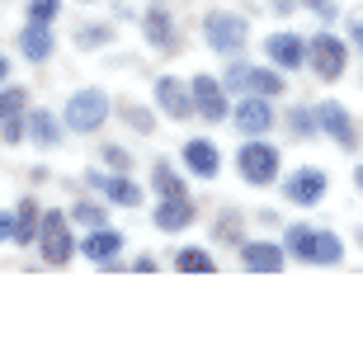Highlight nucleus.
Masks as SVG:
<instances>
[{
	"instance_id": "nucleus-35",
	"label": "nucleus",
	"mask_w": 363,
	"mask_h": 363,
	"mask_svg": "<svg viewBox=\"0 0 363 363\" xmlns=\"http://www.w3.org/2000/svg\"><path fill=\"white\" fill-rule=\"evenodd\" d=\"M302 5H307V10L316 14V19H325V24H330V19H340V10H335V0H302Z\"/></svg>"
},
{
	"instance_id": "nucleus-23",
	"label": "nucleus",
	"mask_w": 363,
	"mask_h": 363,
	"mask_svg": "<svg viewBox=\"0 0 363 363\" xmlns=\"http://www.w3.org/2000/svg\"><path fill=\"white\" fill-rule=\"evenodd\" d=\"M175 269H179V274H213L217 264H213V255H208V250H199V245H184V250L175 255Z\"/></svg>"
},
{
	"instance_id": "nucleus-11",
	"label": "nucleus",
	"mask_w": 363,
	"mask_h": 363,
	"mask_svg": "<svg viewBox=\"0 0 363 363\" xmlns=\"http://www.w3.org/2000/svg\"><path fill=\"white\" fill-rule=\"evenodd\" d=\"M184 165L199 179H217V170H222V151H217L208 137H189L184 142Z\"/></svg>"
},
{
	"instance_id": "nucleus-16",
	"label": "nucleus",
	"mask_w": 363,
	"mask_h": 363,
	"mask_svg": "<svg viewBox=\"0 0 363 363\" xmlns=\"http://www.w3.org/2000/svg\"><path fill=\"white\" fill-rule=\"evenodd\" d=\"M194 213H199V208L189 203V194L184 199H161L156 203V227L161 231H184L189 222H194Z\"/></svg>"
},
{
	"instance_id": "nucleus-30",
	"label": "nucleus",
	"mask_w": 363,
	"mask_h": 363,
	"mask_svg": "<svg viewBox=\"0 0 363 363\" xmlns=\"http://www.w3.org/2000/svg\"><path fill=\"white\" fill-rule=\"evenodd\" d=\"M14 113H24V90L19 85H5L0 90V118H14Z\"/></svg>"
},
{
	"instance_id": "nucleus-7",
	"label": "nucleus",
	"mask_w": 363,
	"mask_h": 363,
	"mask_svg": "<svg viewBox=\"0 0 363 363\" xmlns=\"http://www.w3.org/2000/svg\"><path fill=\"white\" fill-rule=\"evenodd\" d=\"M189 94H194V108H199V113H203L208 123H227V118H231L227 85H222V81H213V76H194Z\"/></svg>"
},
{
	"instance_id": "nucleus-24",
	"label": "nucleus",
	"mask_w": 363,
	"mask_h": 363,
	"mask_svg": "<svg viewBox=\"0 0 363 363\" xmlns=\"http://www.w3.org/2000/svg\"><path fill=\"white\" fill-rule=\"evenodd\" d=\"M288 85H283V76L279 71H269V67H250V94H264V99H274V94H283Z\"/></svg>"
},
{
	"instance_id": "nucleus-8",
	"label": "nucleus",
	"mask_w": 363,
	"mask_h": 363,
	"mask_svg": "<svg viewBox=\"0 0 363 363\" xmlns=\"http://www.w3.org/2000/svg\"><path fill=\"white\" fill-rule=\"evenodd\" d=\"M231 123H236V133L245 137H264L274 128V108L264 94H250V99H241V104L231 108Z\"/></svg>"
},
{
	"instance_id": "nucleus-6",
	"label": "nucleus",
	"mask_w": 363,
	"mask_h": 363,
	"mask_svg": "<svg viewBox=\"0 0 363 363\" xmlns=\"http://www.w3.org/2000/svg\"><path fill=\"white\" fill-rule=\"evenodd\" d=\"M345 43L335 38V33H316V38L307 43V62H311V71L321 76V81H340L345 76Z\"/></svg>"
},
{
	"instance_id": "nucleus-19",
	"label": "nucleus",
	"mask_w": 363,
	"mask_h": 363,
	"mask_svg": "<svg viewBox=\"0 0 363 363\" xmlns=\"http://www.w3.org/2000/svg\"><path fill=\"white\" fill-rule=\"evenodd\" d=\"M38 227H43V208L33 199H24L14 213V245H38Z\"/></svg>"
},
{
	"instance_id": "nucleus-26",
	"label": "nucleus",
	"mask_w": 363,
	"mask_h": 363,
	"mask_svg": "<svg viewBox=\"0 0 363 363\" xmlns=\"http://www.w3.org/2000/svg\"><path fill=\"white\" fill-rule=\"evenodd\" d=\"M118 118L133 128V133H156V113L142 104H118Z\"/></svg>"
},
{
	"instance_id": "nucleus-17",
	"label": "nucleus",
	"mask_w": 363,
	"mask_h": 363,
	"mask_svg": "<svg viewBox=\"0 0 363 363\" xmlns=\"http://www.w3.org/2000/svg\"><path fill=\"white\" fill-rule=\"evenodd\" d=\"M142 33H147V43H151V48H161V52H165V48H175V24H170V14L161 10V0L142 14Z\"/></svg>"
},
{
	"instance_id": "nucleus-20",
	"label": "nucleus",
	"mask_w": 363,
	"mask_h": 363,
	"mask_svg": "<svg viewBox=\"0 0 363 363\" xmlns=\"http://www.w3.org/2000/svg\"><path fill=\"white\" fill-rule=\"evenodd\" d=\"M19 48H24L28 62H48V57H52V28L48 24H28L24 33H19Z\"/></svg>"
},
{
	"instance_id": "nucleus-40",
	"label": "nucleus",
	"mask_w": 363,
	"mask_h": 363,
	"mask_svg": "<svg viewBox=\"0 0 363 363\" xmlns=\"http://www.w3.org/2000/svg\"><path fill=\"white\" fill-rule=\"evenodd\" d=\"M354 184H359V189H363V165H359V170H354Z\"/></svg>"
},
{
	"instance_id": "nucleus-21",
	"label": "nucleus",
	"mask_w": 363,
	"mask_h": 363,
	"mask_svg": "<svg viewBox=\"0 0 363 363\" xmlns=\"http://www.w3.org/2000/svg\"><path fill=\"white\" fill-rule=\"evenodd\" d=\"M28 137H33L38 147H57V142H62V128H57V118L48 108H33V113H28Z\"/></svg>"
},
{
	"instance_id": "nucleus-18",
	"label": "nucleus",
	"mask_w": 363,
	"mask_h": 363,
	"mask_svg": "<svg viewBox=\"0 0 363 363\" xmlns=\"http://www.w3.org/2000/svg\"><path fill=\"white\" fill-rule=\"evenodd\" d=\"M90 184H99V189H104V199H108V203H118V208H137V203H142V189H137L128 175H118V170H113L108 179L90 175Z\"/></svg>"
},
{
	"instance_id": "nucleus-5",
	"label": "nucleus",
	"mask_w": 363,
	"mask_h": 363,
	"mask_svg": "<svg viewBox=\"0 0 363 363\" xmlns=\"http://www.w3.org/2000/svg\"><path fill=\"white\" fill-rule=\"evenodd\" d=\"M104 118H108V94L104 90L71 94V104H67V128L71 133H94V128H104Z\"/></svg>"
},
{
	"instance_id": "nucleus-37",
	"label": "nucleus",
	"mask_w": 363,
	"mask_h": 363,
	"mask_svg": "<svg viewBox=\"0 0 363 363\" xmlns=\"http://www.w3.org/2000/svg\"><path fill=\"white\" fill-rule=\"evenodd\" d=\"M133 269H137V274H151V269H156V255H137Z\"/></svg>"
},
{
	"instance_id": "nucleus-38",
	"label": "nucleus",
	"mask_w": 363,
	"mask_h": 363,
	"mask_svg": "<svg viewBox=\"0 0 363 363\" xmlns=\"http://www.w3.org/2000/svg\"><path fill=\"white\" fill-rule=\"evenodd\" d=\"M350 38H354V48L363 52V24H350Z\"/></svg>"
},
{
	"instance_id": "nucleus-14",
	"label": "nucleus",
	"mask_w": 363,
	"mask_h": 363,
	"mask_svg": "<svg viewBox=\"0 0 363 363\" xmlns=\"http://www.w3.org/2000/svg\"><path fill=\"white\" fill-rule=\"evenodd\" d=\"M283 194H288V203H321V194H325V175L321 170H311V165H302L297 175H288V184H283Z\"/></svg>"
},
{
	"instance_id": "nucleus-25",
	"label": "nucleus",
	"mask_w": 363,
	"mask_h": 363,
	"mask_svg": "<svg viewBox=\"0 0 363 363\" xmlns=\"http://www.w3.org/2000/svg\"><path fill=\"white\" fill-rule=\"evenodd\" d=\"M316 128H321V118H316V108H288V133L293 137H316Z\"/></svg>"
},
{
	"instance_id": "nucleus-15",
	"label": "nucleus",
	"mask_w": 363,
	"mask_h": 363,
	"mask_svg": "<svg viewBox=\"0 0 363 363\" xmlns=\"http://www.w3.org/2000/svg\"><path fill=\"white\" fill-rule=\"evenodd\" d=\"M123 231H113V227H90V236H81V255H90V259H118V250H123Z\"/></svg>"
},
{
	"instance_id": "nucleus-2",
	"label": "nucleus",
	"mask_w": 363,
	"mask_h": 363,
	"mask_svg": "<svg viewBox=\"0 0 363 363\" xmlns=\"http://www.w3.org/2000/svg\"><path fill=\"white\" fill-rule=\"evenodd\" d=\"M245 33H250V24H245L241 14H227V10H213L208 19H203V38H208V48L222 57H236L245 48Z\"/></svg>"
},
{
	"instance_id": "nucleus-4",
	"label": "nucleus",
	"mask_w": 363,
	"mask_h": 363,
	"mask_svg": "<svg viewBox=\"0 0 363 363\" xmlns=\"http://www.w3.org/2000/svg\"><path fill=\"white\" fill-rule=\"evenodd\" d=\"M76 236H71L67 227V213H43V227H38V250L48 264H67L71 255H76Z\"/></svg>"
},
{
	"instance_id": "nucleus-31",
	"label": "nucleus",
	"mask_w": 363,
	"mask_h": 363,
	"mask_svg": "<svg viewBox=\"0 0 363 363\" xmlns=\"http://www.w3.org/2000/svg\"><path fill=\"white\" fill-rule=\"evenodd\" d=\"M217 241H227V245H236V241H241V217H236V213H222V217H217Z\"/></svg>"
},
{
	"instance_id": "nucleus-1",
	"label": "nucleus",
	"mask_w": 363,
	"mask_h": 363,
	"mask_svg": "<svg viewBox=\"0 0 363 363\" xmlns=\"http://www.w3.org/2000/svg\"><path fill=\"white\" fill-rule=\"evenodd\" d=\"M283 250L293 259H302V264H340L345 259V241H340L335 231H316V227H288V236H283Z\"/></svg>"
},
{
	"instance_id": "nucleus-33",
	"label": "nucleus",
	"mask_w": 363,
	"mask_h": 363,
	"mask_svg": "<svg viewBox=\"0 0 363 363\" xmlns=\"http://www.w3.org/2000/svg\"><path fill=\"white\" fill-rule=\"evenodd\" d=\"M0 137H5V142H24L28 137V123H19V113H14V118H0Z\"/></svg>"
},
{
	"instance_id": "nucleus-29",
	"label": "nucleus",
	"mask_w": 363,
	"mask_h": 363,
	"mask_svg": "<svg viewBox=\"0 0 363 363\" xmlns=\"http://www.w3.org/2000/svg\"><path fill=\"white\" fill-rule=\"evenodd\" d=\"M71 222H81V227H104V208H99V203H76V208H71Z\"/></svg>"
},
{
	"instance_id": "nucleus-28",
	"label": "nucleus",
	"mask_w": 363,
	"mask_h": 363,
	"mask_svg": "<svg viewBox=\"0 0 363 363\" xmlns=\"http://www.w3.org/2000/svg\"><path fill=\"white\" fill-rule=\"evenodd\" d=\"M108 38H113V28H108V24H85L81 33H76V48H104Z\"/></svg>"
},
{
	"instance_id": "nucleus-12",
	"label": "nucleus",
	"mask_w": 363,
	"mask_h": 363,
	"mask_svg": "<svg viewBox=\"0 0 363 363\" xmlns=\"http://www.w3.org/2000/svg\"><path fill=\"white\" fill-rule=\"evenodd\" d=\"M264 52H269V62L279 71H293V67L307 62V43L297 38V33H269L264 38Z\"/></svg>"
},
{
	"instance_id": "nucleus-3",
	"label": "nucleus",
	"mask_w": 363,
	"mask_h": 363,
	"mask_svg": "<svg viewBox=\"0 0 363 363\" xmlns=\"http://www.w3.org/2000/svg\"><path fill=\"white\" fill-rule=\"evenodd\" d=\"M236 165H241V179L245 184H255V189H264V184H274L279 179V147H269V142H245L241 151H236Z\"/></svg>"
},
{
	"instance_id": "nucleus-34",
	"label": "nucleus",
	"mask_w": 363,
	"mask_h": 363,
	"mask_svg": "<svg viewBox=\"0 0 363 363\" xmlns=\"http://www.w3.org/2000/svg\"><path fill=\"white\" fill-rule=\"evenodd\" d=\"M104 165H113L118 175H128V165H133V156H128L123 147H104Z\"/></svg>"
},
{
	"instance_id": "nucleus-22",
	"label": "nucleus",
	"mask_w": 363,
	"mask_h": 363,
	"mask_svg": "<svg viewBox=\"0 0 363 363\" xmlns=\"http://www.w3.org/2000/svg\"><path fill=\"white\" fill-rule=\"evenodd\" d=\"M151 184H156V194H161V199H184V179L170 170V161H156V165H151Z\"/></svg>"
},
{
	"instance_id": "nucleus-39",
	"label": "nucleus",
	"mask_w": 363,
	"mask_h": 363,
	"mask_svg": "<svg viewBox=\"0 0 363 363\" xmlns=\"http://www.w3.org/2000/svg\"><path fill=\"white\" fill-rule=\"evenodd\" d=\"M5 76H10V62H5V57H0V85H5Z\"/></svg>"
},
{
	"instance_id": "nucleus-9",
	"label": "nucleus",
	"mask_w": 363,
	"mask_h": 363,
	"mask_svg": "<svg viewBox=\"0 0 363 363\" xmlns=\"http://www.w3.org/2000/svg\"><path fill=\"white\" fill-rule=\"evenodd\" d=\"M241 264L250 274H279L288 264V250L279 241H245L241 245Z\"/></svg>"
},
{
	"instance_id": "nucleus-10",
	"label": "nucleus",
	"mask_w": 363,
	"mask_h": 363,
	"mask_svg": "<svg viewBox=\"0 0 363 363\" xmlns=\"http://www.w3.org/2000/svg\"><path fill=\"white\" fill-rule=\"evenodd\" d=\"M316 118H321V128L330 133V142H335V147H345V151L359 147V133H354V118L345 113V104H335V99H330V104L316 108Z\"/></svg>"
},
{
	"instance_id": "nucleus-36",
	"label": "nucleus",
	"mask_w": 363,
	"mask_h": 363,
	"mask_svg": "<svg viewBox=\"0 0 363 363\" xmlns=\"http://www.w3.org/2000/svg\"><path fill=\"white\" fill-rule=\"evenodd\" d=\"M5 241H14V217L10 213H0V245Z\"/></svg>"
},
{
	"instance_id": "nucleus-13",
	"label": "nucleus",
	"mask_w": 363,
	"mask_h": 363,
	"mask_svg": "<svg viewBox=\"0 0 363 363\" xmlns=\"http://www.w3.org/2000/svg\"><path fill=\"white\" fill-rule=\"evenodd\" d=\"M156 104H161L170 118H189V113H194V94H189L184 81H175V76H161V81H156Z\"/></svg>"
},
{
	"instance_id": "nucleus-32",
	"label": "nucleus",
	"mask_w": 363,
	"mask_h": 363,
	"mask_svg": "<svg viewBox=\"0 0 363 363\" xmlns=\"http://www.w3.org/2000/svg\"><path fill=\"white\" fill-rule=\"evenodd\" d=\"M57 19V0H33L28 5V24H52Z\"/></svg>"
},
{
	"instance_id": "nucleus-27",
	"label": "nucleus",
	"mask_w": 363,
	"mask_h": 363,
	"mask_svg": "<svg viewBox=\"0 0 363 363\" xmlns=\"http://www.w3.org/2000/svg\"><path fill=\"white\" fill-rule=\"evenodd\" d=\"M222 85H227V90H245V94H250V62L227 57V76H222Z\"/></svg>"
}]
</instances>
